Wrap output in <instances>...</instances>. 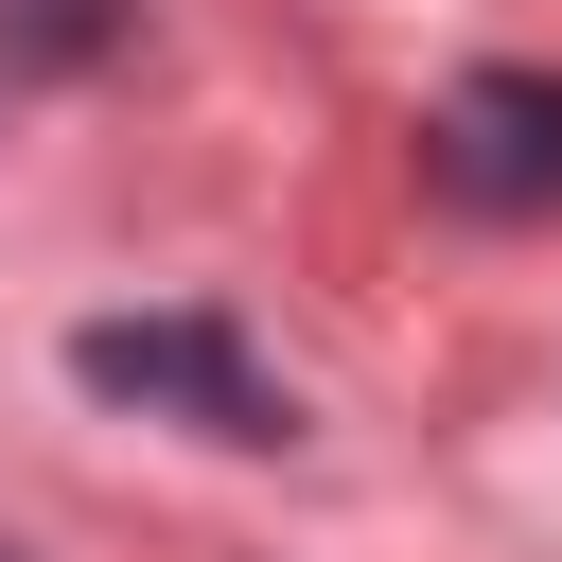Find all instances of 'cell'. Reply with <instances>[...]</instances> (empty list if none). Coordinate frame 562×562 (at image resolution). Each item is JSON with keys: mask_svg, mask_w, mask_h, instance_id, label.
<instances>
[{"mask_svg": "<svg viewBox=\"0 0 562 562\" xmlns=\"http://www.w3.org/2000/svg\"><path fill=\"white\" fill-rule=\"evenodd\" d=\"M70 386H105L140 422H193V439H281V386L246 369L228 316H88L70 334Z\"/></svg>", "mask_w": 562, "mask_h": 562, "instance_id": "cell-1", "label": "cell"}, {"mask_svg": "<svg viewBox=\"0 0 562 562\" xmlns=\"http://www.w3.org/2000/svg\"><path fill=\"white\" fill-rule=\"evenodd\" d=\"M422 158H439V193H474V211H562V70H474V88H439Z\"/></svg>", "mask_w": 562, "mask_h": 562, "instance_id": "cell-2", "label": "cell"}, {"mask_svg": "<svg viewBox=\"0 0 562 562\" xmlns=\"http://www.w3.org/2000/svg\"><path fill=\"white\" fill-rule=\"evenodd\" d=\"M123 0H0V53H105Z\"/></svg>", "mask_w": 562, "mask_h": 562, "instance_id": "cell-3", "label": "cell"}, {"mask_svg": "<svg viewBox=\"0 0 562 562\" xmlns=\"http://www.w3.org/2000/svg\"><path fill=\"white\" fill-rule=\"evenodd\" d=\"M0 562H18V544H0Z\"/></svg>", "mask_w": 562, "mask_h": 562, "instance_id": "cell-4", "label": "cell"}]
</instances>
